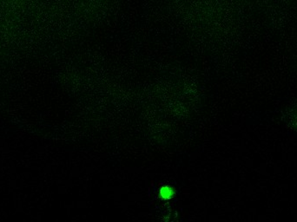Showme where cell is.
Here are the masks:
<instances>
[{"label":"cell","mask_w":297,"mask_h":222,"mask_svg":"<svg viewBox=\"0 0 297 222\" xmlns=\"http://www.w3.org/2000/svg\"><path fill=\"white\" fill-rule=\"evenodd\" d=\"M161 195L162 197L165 198V199H169L171 197L172 195V192H171V189L170 188H162L161 190Z\"/></svg>","instance_id":"obj_1"}]
</instances>
